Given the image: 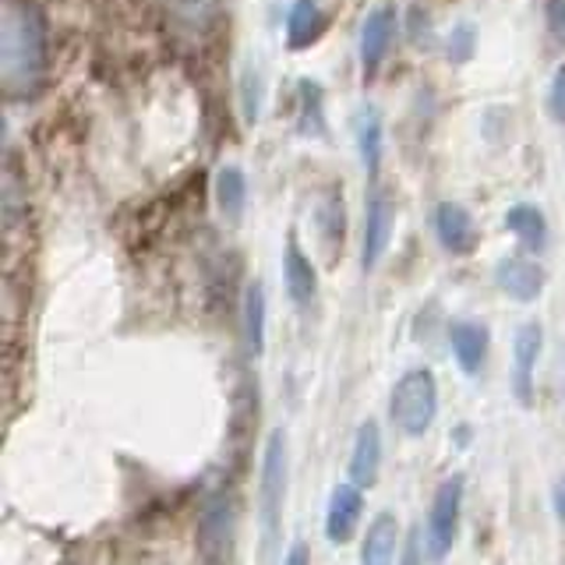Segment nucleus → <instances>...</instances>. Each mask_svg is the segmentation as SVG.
<instances>
[{
  "mask_svg": "<svg viewBox=\"0 0 565 565\" xmlns=\"http://www.w3.org/2000/svg\"><path fill=\"white\" fill-rule=\"evenodd\" d=\"M46 75V22L29 0H4L0 11V82L11 99H29Z\"/></svg>",
  "mask_w": 565,
  "mask_h": 565,
  "instance_id": "f257e3e1",
  "label": "nucleus"
},
{
  "mask_svg": "<svg viewBox=\"0 0 565 565\" xmlns=\"http://www.w3.org/2000/svg\"><path fill=\"white\" fill-rule=\"evenodd\" d=\"M287 481H290V441L287 431L276 428L265 441L262 452V484H258V526L265 552H273L279 541V523H282V505H287Z\"/></svg>",
  "mask_w": 565,
  "mask_h": 565,
  "instance_id": "f03ea898",
  "label": "nucleus"
},
{
  "mask_svg": "<svg viewBox=\"0 0 565 565\" xmlns=\"http://www.w3.org/2000/svg\"><path fill=\"white\" fill-rule=\"evenodd\" d=\"M388 414H393V424L406 438H420L431 431L438 417V382L428 367H411L396 382Z\"/></svg>",
  "mask_w": 565,
  "mask_h": 565,
  "instance_id": "7ed1b4c3",
  "label": "nucleus"
},
{
  "mask_svg": "<svg viewBox=\"0 0 565 565\" xmlns=\"http://www.w3.org/2000/svg\"><path fill=\"white\" fill-rule=\"evenodd\" d=\"M463 491L467 481L463 473H452L438 484L435 499H431V512H428V547L435 558H446L456 544L459 534V516H463Z\"/></svg>",
  "mask_w": 565,
  "mask_h": 565,
  "instance_id": "20e7f679",
  "label": "nucleus"
},
{
  "mask_svg": "<svg viewBox=\"0 0 565 565\" xmlns=\"http://www.w3.org/2000/svg\"><path fill=\"white\" fill-rule=\"evenodd\" d=\"M393 226H396L393 194L385 188H371L367 205H364V237H361V269L364 273H371L385 258L388 244H393Z\"/></svg>",
  "mask_w": 565,
  "mask_h": 565,
  "instance_id": "39448f33",
  "label": "nucleus"
},
{
  "mask_svg": "<svg viewBox=\"0 0 565 565\" xmlns=\"http://www.w3.org/2000/svg\"><path fill=\"white\" fill-rule=\"evenodd\" d=\"M234 530H237V502L230 499L226 491L209 494L199 516V547L205 558H223L234 544Z\"/></svg>",
  "mask_w": 565,
  "mask_h": 565,
  "instance_id": "423d86ee",
  "label": "nucleus"
},
{
  "mask_svg": "<svg viewBox=\"0 0 565 565\" xmlns=\"http://www.w3.org/2000/svg\"><path fill=\"white\" fill-rule=\"evenodd\" d=\"M544 329L537 322H523L512 340V393L523 406L534 403L537 393V361H541Z\"/></svg>",
  "mask_w": 565,
  "mask_h": 565,
  "instance_id": "0eeeda50",
  "label": "nucleus"
},
{
  "mask_svg": "<svg viewBox=\"0 0 565 565\" xmlns=\"http://www.w3.org/2000/svg\"><path fill=\"white\" fill-rule=\"evenodd\" d=\"M544 282H547L544 265L526 255H505L494 265V287L509 300H516V305H534L544 294Z\"/></svg>",
  "mask_w": 565,
  "mask_h": 565,
  "instance_id": "6e6552de",
  "label": "nucleus"
},
{
  "mask_svg": "<svg viewBox=\"0 0 565 565\" xmlns=\"http://www.w3.org/2000/svg\"><path fill=\"white\" fill-rule=\"evenodd\" d=\"M396 29H399V14L393 4H379V8L367 11V18L361 22V43H358L364 78H371L382 67L388 46H393V40H396Z\"/></svg>",
  "mask_w": 565,
  "mask_h": 565,
  "instance_id": "1a4fd4ad",
  "label": "nucleus"
},
{
  "mask_svg": "<svg viewBox=\"0 0 565 565\" xmlns=\"http://www.w3.org/2000/svg\"><path fill=\"white\" fill-rule=\"evenodd\" d=\"M435 237L449 255L456 258L470 255L477 247V223L470 216V209L459 202H441L435 209Z\"/></svg>",
  "mask_w": 565,
  "mask_h": 565,
  "instance_id": "9d476101",
  "label": "nucleus"
},
{
  "mask_svg": "<svg viewBox=\"0 0 565 565\" xmlns=\"http://www.w3.org/2000/svg\"><path fill=\"white\" fill-rule=\"evenodd\" d=\"M361 512H364V488H358L353 481L340 484L332 491L326 509V537L332 544H347L361 523Z\"/></svg>",
  "mask_w": 565,
  "mask_h": 565,
  "instance_id": "9b49d317",
  "label": "nucleus"
},
{
  "mask_svg": "<svg viewBox=\"0 0 565 565\" xmlns=\"http://www.w3.org/2000/svg\"><path fill=\"white\" fill-rule=\"evenodd\" d=\"M488 343H491V332L481 322H452L449 326V347H452V358L459 364L467 379H477L484 371L488 361Z\"/></svg>",
  "mask_w": 565,
  "mask_h": 565,
  "instance_id": "f8f14e48",
  "label": "nucleus"
},
{
  "mask_svg": "<svg viewBox=\"0 0 565 565\" xmlns=\"http://www.w3.org/2000/svg\"><path fill=\"white\" fill-rule=\"evenodd\" d=\"M382 473V428L375 420H364L353 438V452H350V481L358 488H375Z\"/></svg>",
  "mask_w": 565,
  "mask_h": 565,
  "instance_id": "ddd939ff",
  "label": "nucleus"
},
{
  "mask_svg": "<svg viewBox=\"0 0 565 565\" xmlns=\"http://www.w3.org/2000/svg\"><path fill=\"white\" fill-rule=\"evenodd\" d=\"M265 315H269V297H265V287L255 279V282H247L244 300H241L244 350H247V358H255V361L265 353Z\"/></svg>",
  "mask_w": 565,
  "mask_h": 565,
  "instance_id": "4468645a",
  "label": "nucleus"
},
{
  "mask_svg": "<svg viewBox=\"0 0 565 565\" xmlns=\"http://www.w3.org/2000/svg\"><path fill=\"white\" fill-rule=\"evenodd\" d=\"M282 279H287V294L294 305H308L318 290V273L297 237H290L287 252H282Z\"/></svg>",
  "mask_w": 565,
  "mask_h": 565,
  "instance_id": "2eb2a0df",
  "label": "nucleus"
},
{
  "mask_svg": "<svg viewBox=\"0 0 565 565\" xmlns=\"http://www.w3.org/2000/svg\"><path fill=\"white\" fill-rule=\"evenodd\" d=\"M353 138H358V152H361L364 170L375 177L382 167V156H385V124H382L379 106H361L358 120H353Z\"/></svg>",
  "mask_w": 565,
  "mask_h": 565,
  "instance_id": "dca6fc26",
  "label": "nucleus"
},
{
  "mask_svg": "<svg viewBox=\"0 0 565 565\" xmlns=\"http://www.w3.org/2000/svg\"><path fill=\"white\" fill-rule=\"evenodd\" d=\"M396 547H399V520H396V512L385 509L367 523V534L361 544V562H371V565L393 562Z\"/></svg>",
  "mask_w": 565,
  "mask_h": 565,
  "instance_id": "f3484780",
  "label": "nucleus"
},
{
  "mask_svg": "<svg viewBox=\"0 0 565 565\" xmlns=\"http://www.w3.org/2000/svg\"><path fill=\"white\" fill-rule=\"evenodd\" d=\"M322 32H326V11L318 8V0H294L287 11V43L294 50H305L318 43Z\"/></svg>",
  "mask_w": 565,
  "mask_h": 565,
  "instance_id": "a211bd4d",
  "label": "nucleus"
},
{
  "mask_svg": "<svg viewBox=\"0 0 565 565\" xmlns=\"http://www.w3.org/2000/svg\"><path fill=\"white\" fill-rule=\"evenodd\" d=\"M505 230L523 247H530V252H541V247L547 244V220H544V212L537 205H526V202L512 205L505 212Z\"/></svg>",
  "mask_w": 565,
  "mask_h": 565,
  "instance_id": "6ab92c4d",
  "label": "nucleus"
},
{
  "mask_svg": "<svg viewBox=\"0 0 565 565\" xmlns=\"http://www.w3.org/2000/svg\"><path fill=\"white\" fill-rule=\"evenodd\" d=\"M216 205H220V212L230 223H237L244 216V209H247V177H244L241 167H223L216 173Z\"/></svg>",
  "mask_w": 565,
  "mask_h": 565,
  "instance_id": "aec40b11",
  "label": "nucleus"
},
{
  "mask_svg": "<svg viewBox=\"0 0 565 565\" xmlns=\"http://www.w3.org/2000/svg\"><path fill=\"white\" fill-rule=\"evenodd\" d=\"M300 131L311 138L326 135V93L311 78H300Z\"/></svg>",
  "mask_w": 565,
  "mask_h": 565,
  "instance_id": "412c9836",
  "label": "nucleus"
},
{
  "mask_svg": "<svg viewBox=\"0 0 565 565\" xmlns=\"http://www.w3.org/2000/svg\"><path fill=\"white\" fill-rule=\"evenodd\" d=\"M262 99H265V78L258 67H244L241 75V110L244 124H255L262 117Z\"/></svg>",
  "mask_w": 565,
  "mask_h": 565,
  "instance_id": "4be33fe9",
  "label": "nucleus"
},
{
  "mask_svg": "<svg viewBox=\"0 0 565 565\" xmlns=\"http://www.w3.org/2000/svg\"><path fill=\"white\" fill-rule=\"evenodd\" d=\"M473 43H477L473 25H470V22L456 25V29L449 32V40H446V57H449L452 64H467V61L473 57Z\"/></svg>",
  "mask_w": 565,
  "mask_h": 565,
  "instance_id": "5701e85b",
  "label": "nucleus"
},
{
  "mask_svg": "<svg viewBox=\"0 0 565 565\" xmlns=\"http://www.w3.org/2000/svg\"><path fill=\"white\" fill-rule=\"evenodd\" d=\"M544 22L555 43H565V0H544Z\"/></svg>",
  "mask_w": 565,
  "mask_h": 565,
  "instance_id": "b1692460",
  "label": "nucleus"
},
{
  "mask_svg": "<svg viewBox=\"0 0 565 565\" xmlns=\"http://www.w3.org/2000/svg\"><path fill=\"white\" fill-rule=\"evenodd\" d=\"M547 110H552L555 120H565V64L555 71V78H552V93H547Z\"/></svg>",
  "mask_w": 565,
  "mask_h": 565,
  "instance_id": "393cba45",
  "label": "nucleus"
},
{
  "mask_svg": "<svg viewBox=\"0 0 565 565\" xmlns=\"http://www.w3.org/2000/svg\"><path fill=\"white\" fill-rule=\"evenodd\" d=\"M552 499H555V516H558V523L565 526V473L558 477V484H555V494H552Z\"/></svg>",
  "mask_w": 565,
  "mask_h": 565,
  "instance_id": "a878e982",
  "label": "nucleus"
},
{
  "mask_svg": "<svg viewBox=\"0 0 565 565\" xmlns=\"http://www.w3.org/2000/svg\"><path fill=\"white\" fill-rule=\"evenodd\" d=\"M287 562H290V565H300V562H308V547H305V544H294V552L287 555Z\"/></svg>",
  "mask_w": 565,
  "mask_h": 565,
  "instance_id": "bb28decb",
  "label": "nucleus"
}]
</instances>
